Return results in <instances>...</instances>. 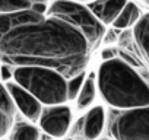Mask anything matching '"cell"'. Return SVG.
Wrapping results in <instances>:
<instances>
[{"instance_id":"9a60e30c","label":"cell","mask_w":149,"mask_h":140,"mask_svg":"<svg viewBox=\"0 0 149 140\" xmlns=\"http://www.w3.org/2000/svg\"><path fill=\"white\" fill-rule=\"evenodd\" d=\"M86 70H84V72L78 73V75H74L69 79H66V94H67V102L69 101H74L86 79Z\"/></svg>"},{"instance_id":"7a4b0ae2","label":"cell","mask_w":149,"mask_h":140,"mask_svg":"<svg viewBox=\"0 0 149 140\" xmlns=\"http://www.w3.org/2000/svg\"><path fill=\"white\" fill-rule=\"evenodd\" d=\"M97 88L104 101L121 111L149 105V86L123 58L102 61L98 67Z\"/></svg>"},{"instance_id":"d6986e66","label":"cell","mask_w":149,"mask_h":140,"mask_svg":"<svg viewBox=\"0 0 149 140\" xmlns=\"http://www.w3.org/2000/svg\"><path fill=\"white\" fill-rule=\"evenodd\" d=\"M117 41V35H116V32L114 31H107L105 34H104V37H102V42L108 47V45H111V44H114Z\"/></svg>"},{"instance_id":"44dd1931","label":"cell","mask_w":149,"mask_h":140,"mask_svg":"<svg viewBox=\"0 0 149 140\" xmlns=\"http://www.w3.org/2000/svg\"><path fill=\"white\" fill-rule=\"evenodd\" d=\"M32 3H48V0H29Z\"/></svg>"},{"instance_id":"ffe728a7","label":"cell","mask_w":149,"mask_h":140,"mask_svg":"<svg viewBox=\"0 0 149 140\" xmlns=\"http://www.w3.org/2000/svg\"><path fill=\"white\" fill-rule=\"evenodd\" d=\"M69 2H74V3L84 5V3H92V2H95V0H69Z\"/></svg>"},{"instance_id":"3957f363","label":"cell","mask_w":149,"mask_h":140,"mask_svg":"<svg viewBox=\"0 0 149 140\" xmlns=\"http://www.w3.org/2000/svg\"><path fill=\"white\" fill-rule=\"evenodd\" d=\"M13 82L28 91L41 105L67 104L66 78L47 67H13Z\"/></svg>"},{"instance_id":"5b68a950","label":"cell","mask_w":149,"mask_h":140,"mask_svg":"<svg viewBox=\"0 0 149 140\" xmlns=\"http://www.w3.org/2000/svg\"><path fill=\"white\" fill-rule=\"evenodd\" d=\"M116 140H149V105L121 111L111 124Z\"/></svg>"},{"instance_id":"5bb4252c","label":"cell","mask_w":149,"mask_h":140,"mask_svg":"<svg viewBox=\"0 0 149 140\" xmlns=\"http://www.w3.org/2000/svg\"><path fill=\"white\" fill-rule=\"evenodd\" d=\"M10 140H40V128L31 123H19L10 130Z\"/></svg>"},{"instance_id":"2e32d148","label":"cell","mask_w":149,"mask_h":140,"mask_svg":"<svg viewBox=\"0 0 149 140\" xmlns=\"http://www.w3.org/2000/svg\"><path fill=\"white\" fill-rule=\"evenodd\" d=\"M34 3L29 0H0V15L16 13L31 9Z\"/></svg>"},{"instance_id":"7402d4cb","label":"cell","mask_w":149,"mask_h":140,"mask_svg":"<svg viewBox=\"0 0 149 140\" xmlns=\"http://www.w3.org/2000/svg\"><path fill=\"white\" fill-rule=\"evenodd\" d=\"M143 2H145V5H148V6H149V0H143Z\"/></svg>"},{"instance_id":"52a82bcc","label":"cell","mask_w":149,"mask_h":140,"mask_svg":"<svg viewBox=\"0 0 149 140\" xmlns=\"http://www.w3.org/2000/svg\"><path fill=\"white\" fill-rule=\"evenodd\" d=\"M5 86H6V91H8L15 108L19 110V112L28 121L37 123L41 115V111H42V105L40 104V101L15 82H9Z\"/></svg>"},{"instance_id":"9c48e42d","label":"cell","mask_w":149,"mask_h":140,"mask_svg":"<svg viewBox=\"0 0 149 140\" xmlns=\"http://www.w3.org/2000/svg\"><path fill=\"white\" fill-rule=\"evenodd\" d=\"M126 3L127 0H95L88 9L105 26V25H113V22L123 10Z\"/></svg>"},{"instance_id":"603a6c76","label":"cell","mask_w":149,"mask_h":140,"mask_svg":"<svg viewBox=\"0 0 149 140\" xmlns=\"http://www.w3.org/2000/svg\"><path fill=\"white\" fill-rule=\"evenodd\" d=\"M44 140H57V139H44Z\"/></svg>"},{"instance_id":"d4e9b609","label":"cell","mask_w":149,"mask_h":140,"mask_svg":"<svg viewBox=\"0 0 149 140\" xmlns=\"http://www.w3.org/2000/svg\"><path fill=\"white\" fill-rule=\"evenodd\" d=\"M0 140H6V139H0Z\"/></svg>"},{"instance_id":"e0dca14e","label":"cell","mask_w":149,"mask_h":140,"mask_svg":"<svg viewBox=\"0 0 149 140\" xmlns=\"http://www.w3.org/2000/svg\"><path fill=\"white\" fill-rule=\"evenodd\" d=\"M0 82L3 85L13 82V67L12 66L5 64V63L0 64Z\"/></svg>"},{"instance_id":"7c38bea8","label":"cell","mask_w":149,"mask_h":140,"mask_svg":"<svg viewBox=\"0 0 149 140\" xmlns=\"http://www.w3.org/2000/svg\"><path fill=\"white\" fill-rule=\"evenodd\" d=\"M97 92H98V88H97V76L92 73V75H86V79L74 99L76 102V108L78 110H86L89 108L95 98H97Z\"/></svg>"},{"instance_id":"ba28073f","label":"cell","mask_w":149,"mask_h":140,"mask_svg":"<svg viewBox=\"0 0 149 140\" xmlns=\"http://www.w3.org/2000/svg\"><path fill=\"white\" fill-rule=\"evenodd\" d=\"M105 125V110L102 105H95L79 121L82 136L85 140H100Z\"/></svg>"},{"instance_id":"8992f818","label":"cell","mask_w":149,"mask_h":140,"mask_svg":"<svg viewBox=\"0 0 149 140\" xmlns=\"http://www.w3.org/2000/svg\"><path fill=\"white\" fill-rule=\"evenodd\" d=\"M72 118L73 112L69 105H48L42 108L41 115L38 118V124L40 128L51 139H61L69 133Z\"/></svg>"},{"instance_id":"ac0fdd59","label":"cell","mask_w":149,"mask_h":140,"mask_svg":"<svg viewBox=\"0 0 149 140\" xmlns=\"http://www.w3.org/2000/svg\"><path fill=\"white\" fill-rule=\"evenodd\" d=\"M116 54H117V51H116L114 48H111V47H104V50L101 51V58H102V61H108V60L116 58Z\"/></svg>"},{"instance_id":"cb8c5ba5","label":"cell","mask_w":149,"mask_h":140,"mask_svg":"<svg viewBox=\"0 0 149 140\" xmlns=\"http://www.w3.org/2000/svg\"><path fill=\"white\" fill-rule=\"evenodd\" d=\"M100 140H107V139H100Z\"/></svg>"},{"instance_id":"8fae6325","label":"cell","mask_w":149,"mask_h":140,"mask_svg":"<svg viewBox=\"0 0 149 140\" xmlns=\"http://www.w3.org/2000/svg\"><path fill=\"white\" fill-rule=\"evenodd\" d=\"M133 37L140 54L149 64V13L140 16L139 22L133 28Z\"/></svg>"},{"instance_id":"277c9868","label":"cell","mask_w":149,"mask_h":140,"mask_svg":"<svg viewBox=\"0 0 149 140\" xmlns=\"http://www.w3.org/2000/svg\"><path fill=\"white\" fill-rule=\"evenodd\" d=\"M48 12L63 18L73 26L79 28L94 47L102 40L105 34L104 25L92 15V12L85 5L69 2V0H56L51 5H48Z\"/></svg>"},{"instance_id":"4fadbf2b","label":"cell","mask_w":149,"mask_h":140,"mask_svg":"<svg viewBox=\"0 0 149 140\" xmlns=\"http://www.w3.org/2000/svg\"><path fill=\"white\" fill-rule=\"evenodd\" d=\"M139 19H140V9L137 8L136 3L127 2L123 10L116 18V21L113 22V26L116 29H129L134 26L139 22Z\"/></svg>"},{"instance_id":"6da1fadb","label":"cell","mask_w":149,"mask_h":140,"mask_svg":"<svg viewBox=\"0 0 149 140\" xmlns=\"http://www.w3.org/2000/svg\"><path fill=\"white\" fill-rule=\"evenodd\" d=\"M92 48L79 28L48 10L0 15V60L12 67H47L69 79L85 70Z\"/></svg>"},{"instance_id":"30bf717a","label":"cell","mask_w":149,"mask_h":140,"mask_svg":"<svg viewBox=\"0 0 149 140\" xmlns=\"http://www.w3.org/2000/svg\"><path fill=\"white\" fill-rule=\"evenodd\" d=\"M15 114L16 108L6 91V86L0 82V139H5L10 133L15 121Z\"/></svg>"}]
</instances>
